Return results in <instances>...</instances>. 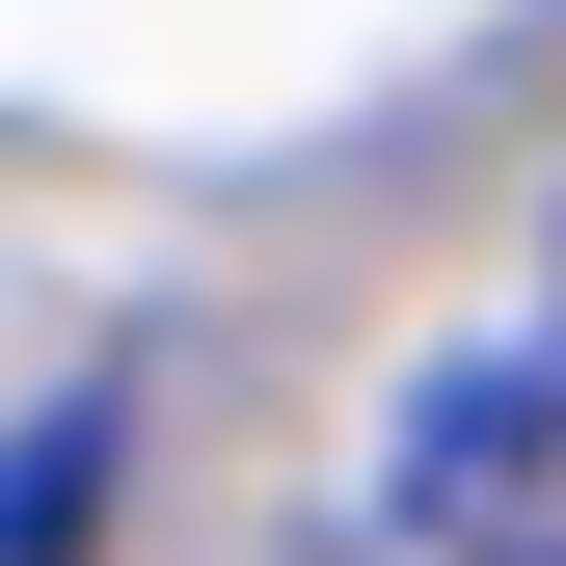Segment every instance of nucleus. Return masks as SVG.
Returning <instances> with one entry per match:
<instances>
[{"instance_id": "obj_1", "label": "nucleus", "mask_w": 566, "mask_h": 566, "mask_svg": "<svg viewBox=\"0 0 566 566\" xmlns=\"http://www.w3.org/2000/svg\"><path fill=\"white\" fill-rule=\"evenodd\" d=\"M539 513H566V350H432L405 432H378V539L405 566H539Z\"/></svg>"}, {"instance_id": "obj_2", "label": "nucleus", "mask_w": 566, "mask_h": 566, "mask_svg": "<svg viewBox=\"0 0 566 566\" xmlns=\"http://www.w3.org/2000/svg\"><path fill=\"white\" fill-rule=\"evenodd\" d=\"M108 432H135L108 378H54V405H28V459H0V566H82V539H108Z\"/></svg>"}, {"instance_id": "obj_3", "label": "nucleus", "mask_w": 566, "mask_h": 566, "mask_svg": "<svg viewBox=\"0 0 566 566\" xmlns=\"http://www.w3.org/2000/svg\"><path fill=\"white\" fill-rule=\"evenodd\" d=\"M297 566H378V539H297Z\"/></svg>"}]
</instances>
